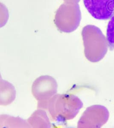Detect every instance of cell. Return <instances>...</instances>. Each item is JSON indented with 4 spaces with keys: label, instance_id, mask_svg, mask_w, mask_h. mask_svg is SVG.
<instances>
[{
    "label": "cell",
    "instance_id": "cell-1",
    "mask_svg": "<svg viewBox=\"0 0 114 128\" xmlns=\"http://www.w3.org/2000/svg\"><path fill=\"white\" fill-rule=\"evenodd\" d=\"M82 106L80 100L74 95L58 94L49 101L47 109L53 120L62 124L74 118Z\"/></svg>",
    "mask_w": 114,
    "mask_h": 128
},
{
    "label": "cell",
    "instance_id": "cell-5",
    "mask_svg": "<svg viewBox=\"0 0 114 128\" xmlns=\"http://www.w3.org/2000/svg\"><path fill=\"white\" fill-rule=\"evenodd\" d=\"M106 39L110 49L114 50V16L111 18L108 24Z\"/></svg>",
    "mask_w": 114,
    "mask_h": 128
},
{
    "label": "cell",
    "instance_id": "cell-3",
    "mask_svg": "<svg viewBox=\"0 0 114 128\" xmlns=\"http://www.w3.org/2000/svg\"><path fill=\"white\" fill-rule=\"evenodd\" d=\"M86 10L94 18L107 20L114 16V0H83Z\"/></svg>",
    "mask_w": 114,
    "mask_h": 128
},
{
    "label": "cell",
    "instance_id": "cell-4",
    "mask_svg": "<svg viewBox=\"0 0 114 128\" xmlns=\"http://www.w3.org/2000/svg\"><path fill=\"white\" fill-rule=\"evenodd\" d=\"M30 126L34 128H50L51 125L45 111L38 109L32 114L28 120Z\"/></svg>",
    "mask_w": 114,
    "mask_h": 128
},
{
    "label": "cell",
    "instance_id": "cell-2",
    "mask_svg": "<svg viewBox=\"0 0 114 128\" xmlns=\"http://www.w3.org/2000/svg\"><path fill=\"white\" fill-rule=\"evenodd\" d=\"M57 87L56 80L50 76H40L34 81L32 93L38 101V108L47 109L49 101L57 93Z\"/></svg>",
    "mask_w": 114,
    "mask_h": 128
}]
</instances>
